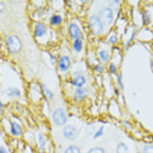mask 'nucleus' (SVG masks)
<instances>
[{
	"label": "nucleus",
	"instance_id": "f257e3e1",
	"mask_svg": "<svg viewBox=\"0 0 153 153\" xmlns=\"http://www.w3.org/2000/svg\"><path fill=\"white\" fill-rule=\"evenodd\" d=\"M7 47H8L9 53L19 54L22 50V42L17 36H8L7 37Z\"/></svg>",
	"mask_w": 153,
	"mask_h": 153
},
{
	"label": "nucleus",
	"instance_id": "f03ea898",
	"mask_svg": "<svg viewBox=\"0 0 153 153\" xmlns=\"http://www.w3.org/2000/svg\"><path fill=\"white\" fill-rule=\"evenodd\" d=\"M98 19L102 21L103 25H111L114 21V9L110 8V7H106V8H102L98 12Z\"/></svg>",
	"mask_w": 153,
	"mask_h": 153
},
{
	"label": "nucleus",
	"instance_id": "7ed1b4c3",
	"mask_svg": "<svg viewBox=\"0 0 153 153\" xmlns=\"http://www.w3.org/2000/svg\"><path fill=\"white\" fill-rule=\"evenodd\" d=\"M67 113H65V110L63 107H58V109H55L53 111V122L56 126H65V123H67Z\"/></svg>",
	"mask_w": 153,
	"mask_h": 153
},
{
	"label": "nucleus",
	"instance_id": "20e7f679",
	"mask_svg": "<svg viewBox=\"0 0 153 153\" xmlns=\"http://www.w3.org/2000/svg\"><path fill=\"white\" fill-rule=\"evenodd\" d=\"M89 25H90V29L93 30V33L100 36L105 32V25L102 24V21L98 19L97 15H92L89 17Z\"/></svg>",
	"mask_w": 153,
	"mask_h": 153
},
{
	"label": "nucleus",
	"instance_id": "39448f33",
	"mask_svg": "<svg viewBox=\"0 0 153 153\" xmlns=\"http://www.w3.org/2000/svg\"><path fill=\"white\" fill-rule=\"evenodd\" d=\"M79 136V130L76 128L75 126H72V124H65L64 128H63V137L65 140H75V139H77Z\"/></svg>",
	"mask_w": 153,
	"mask_h": 153
},
{
	"label": "nucleus",
	"instance_id": "423d86ee",
	"mask_svg": "<svg viewBox=\"0 0 153 153\" xmlns=\"http://www.w3.org/2000/svg\"><path fill=\"white\" fill-rule=\"evenodd\" d=\"M47 33H48V29L43 22H36V25H34V37H36L37 39L45 38L47 36Z\"/></svg>",
	"mask_w": 153,
	"mask_h": 153
},
{
	"label": "nucleus",
	"instance_id": "0eeeda50",
	"mask_svg": "<svg viewBox=\"0 0 153 153\" xmlns=\"http://www.w3.org/2000/svg\"><path fill=\"white\" fill-rule=\"evenodd\" d=\"M68 34L72 39H79V38H82V32L80 29V26L76 22H71L68 26Z\"/></svg>",
	"mask_w": 153,
	"mask_h": 153
},
{
	"label": "nucleus",
	"instance_id": "6e6552de",
	"mask_svg": "<svg viewBox=\"0 0 153 153\" xmlns=\"http://www.w3.org/2000/svg\"><path fill=\"white\" fill-rule=\"evenodd\" d=\"M71 68V59L68 55H63V56L59 58L58 60V69L60 72H67Z\"/></svg>",
	"mask_w": 153,
	"mask_h": 153
},
{
	"label": "nucleus",
	"instance_id": "1a4fd4ad",
	"mask_svg": "<svg viewBox=\"0 0 153 153\" xmlns=\"http://www.w3.org/2000/svg\"><path fill=\"white\" fill-rule=\"evenodd\" d=\"M71 84L76 86V88H84L86 84V77L84 75L79 74V71H77V72H75V76H74V79H72Z\"/></svg>",
	"mask_w": 153,
	"mask_h": 153
},
{
	"label": "nucleus",
	"instance_id": "9d476101",
	"mask_svg": "<svg viewBox=\"0 0 153 153\" xmlns=\"http://www.w3.org/2000/svg\"><path fill=\"white\" fill-rule=\"evenodd\" d=\"M88 94H89V90L86 88H76L75 93H74V100L80 102V101L85 100L86 97H88Z\"/></svg>",
	"mask_w": 153,
	"mask_h": 153
},
{
	"label": "nucleus",
	"instance_id": "9b49d317",
	"mask_svg": "<svg viewBox=\"0 0 153 153\" xmlns=\"http://www.w3.org/2000/svg\"><path fill=\"white\" fill-rule=\"evenodd\" d=\"M11 134L13 136L16 137H20L22 135V127L20 123H17V122H12L11 123Z\"/></svg>",
	"mask_w": 153,
	"mask_h": 153
},
{
	"label": "nucleus",
	"instance_id": "f8f14e48",
	"mask_svg": "<svg viewBox=\"0 0 153 153\" xmlns=\"http://www.w3.org/2000/svg\"><path fill=\"white\" fill-rule=\"evenodd\" d=\"M38 86H39V88H41V90H42V94L45 96V98H46V100L48 101V102L54 100V93L51 92V90L48 89L46 85L42 84V82H39V84H38Z\"/></svg>",
	"mask_w": 153,
	"mask_h": 153
},
{
	"label": "nucleus",
	"instance_id": "ddd939ff",
	"mask_svg": "<svg viewBox=\"0 0 153 153\" xmlns=\"http://www.w3.org/2000/svg\"><path fill=\"white\" fill-rule=\"evenodd\" d=\"M110 53L107 50H105V48H101V50L98 51V58H100V60H101V64H103V63H109V60H110Z\"/></svg>",
	"mask_w": 153,
	"mask_h": 153
},
{
	"label": "nucleus",
	"instance_id": "4468645a",
	"mask_svg": "<svg viewBox=\"0 0 153 153\" xmlns=\"http://www.w3.org/2000/svg\"><path fill=\"white\" fill-rule=\"evenodd\" d=\"M5 94L8 97H12V98H20V97H21V90L11 86V88L5 89Z\"/></svg>",
	"mask_w": 153,
	"mask_h": 153
},
{
	"label": "nucleus",
	"instance_id": "2eb2a0df",
	"mask_svg": "<svg viewBox=\"0 0 153 153\" xmlns=\"http://www.w3.org/2000/svg\"><path fill=\"white\" fill-rule=\"evenodd\" d=\"M82 47H84V42H82V38H79V39H75L74 43H72V48L76 54L81 53L82 51Z\"/></svg>",
	"mask_w": 153,
	"mask_h": 153
},
{
	"label": "nucleus",
	"instance_id": "dca6fc26",
	"mask_svg": "<svg viewBox=\"0 0 153 153\" xmlns=\"http://www.w3.org/2000/svg\"><path fill=\"white\" fill-rule=\"evenodd\" d=\"M63 22V17L60 15H53L50 19V25L51 26H59L60 24Z\"/></svg>",
	"mask_w": 153,
	"mask_h": 153
},
{
	"label": "nucleus",
	"instance_id": "f3484780",
	"mask_svg": "<svg viewBox=\"0 0 153 153\" xmlns=\"http://www.w3.org/2000/svg\"><path fill=\"white\" fill-rule=\"evenodd\" d=\"M38 148H39V152H43L46 149V137L43 134L38 135Z\"/></svg>",
	"mask_w": 153,
	"mask_h": 153
},
{
	"label": "nucleus",
	"instance_id": "a211bd4d",
	"mask_svg": "<svg viewBox=\"0 0 153 153\" xmlns=\"http://www.w3.org/2000/svg\"><path fill=\"white\" fill-rule=\"evenodd\" d=\"M141 19H143V25H148V24H151V12L149 11H144L141 13Z\"/></svg>",
	"mask_w": 153,
	"mask_h": 153
},
{
	"label": "nucleus",
	"instance_id": "6ab92c4d",
	"mask_svg": "<svg viewBox=\"0 0 153 153\" xmlns=\"http://www.w3.org/2000/svg\"><path fill=\"white\" fill-rule=\"evenodd\" d=\"M117 42H118L117 33H110L109 37H107V43L111 45V46H114V45H117Z\"/></svg>",
	"mask_w": 153,
	"mask_h": 153
},
{
	"label": "nucleus",
	"instance_id": "aec40b11",
	"mask_svg": "<svg viewBox=\"0 0 153 153\" xmlns=\"http://www.w3.org/2000/svg\"><path fill=\"white\" fill-rule=\"evenodd\" d=\"M117 153H128V147L124 143H119L117 145Z\"/></svg>",
	"mask_w": 153,
	"mask_h": 153
},
{
	"label": "nucleus",
	"instance_id": "412c9836",
	"mask_svg": "<svg viewBox=\"0 0 153 153\" xmlns=\"http://www.w3.org/2000/svg\"><path fill=\"white\" fill-rule=\"evenodd\" d=\"M64 153H81V151H80L77 145H69V147L65 148Z\"/></svg>",
	"mask_w": 153,
	"mask_h": 153
},
{
	"label": "nucleus",
	"instance_id": "4be33fe9",
	"mask_svg": "<svg viewBox=\"0 0 153 153\" xmlns=\"http://www.w3.org/2000/svg\"><path fill=\"white\" fill-rule=\"evenodd\" d=\"M109 72H110L111 75H117L118 74V65L114 63V62L109 63Z\"/></svg>",
	"mask_w": 153,
	"mask_h": 153
},
{
	"label": "nucleus",
	"instance_id": "5701e85b",
	"mask_svg": "<svg viewBox=\"0 0 153 153\" xmlns=\"http://www.w3.org/2000/svg\"><path fill=\"white\" fill-rule=\"evenodd\" d=\"M117 84H118V89H119V90H124V85H123V75H122V74L118 75Z\"/></svg>",
	"mask_w": 153,
	"mask_h": 153
},
{
	"label": "nucleus",
	"instance_id": "b1692460",
	"mask_svg": "<svg viewBox=\"0 0 153 153\" xmlns=\"http://www.w3.org/2000/svg\"><path fill=\"white\" fill-rule=\"evenodd\" d=\"M135 36H136V30H135V29H134V32H132V34H131V37H130V39H128V41H127V42H126V46H124V47H126V50H127V48H130V46H131V43H132V42H134V39H135Z\"/></svg>",
	"mask_w": 153,
	"mask_h": 153
},
{
	"label": "nucleus",
	"instance_id": "393cba45",
	"mask_svg": "<svg viewBox=\"0 0 153 153\" xmlns=\"http://www.w3.org/2000/svg\"><path fill=\"white\" fill-rule=\"evenodd\" d=\"M88 153H105V149L101 147H94V148H90Z\"/></svg>",
	"mask_w": 153,
	"mask_h": 153
},
{
	"label": "nucleus",
	"instance_id": "a878e982",
	"mask_svg": "<svg viewBox=\"0 0 153 153\" xmlns=\"http://www.w3.org/2000/svg\"><path fill=\"white\" fill-rule=\"evenodd\" d=\"M103 71H105V68H103L102 64H96V65H94V72H96V74L101 75Z\"/></svg>",
	"mask_w": 153,
	"mask_h": 153
},
{
	"label": "nucleus",
	"instance_id": "bb28decb",
	"mask_svg": "<svg viewBox=\"0 0 153 153\" xmlns=\"http://www.w3.org/2000/svg\"><path fill=\"white\" fill-rule=\"evenodd\" d=\"M102 135H103V128H102V127H100L98 130L96 131V134L93 135V139H100L101 136H102Z\"/></svg>",
	"mask_w": 153,
	"mask_h": 153
},
{
	"label": "nucleus",
	"instance_id": "cd10ccee",
	"mask_svg": "<svg viewBox=\"0 0 153 153\" xmlns=\"http://www.w3.org/2000/svg\"><path fill=\"white\" fill-rule=\"evenodd\" d=\"M143 153H153L152 152V145L151 144H147L143 147Z\"/></svg>",
	"mask_w": 153,
	"mask_h": 153
},
{
	"label": "nucleus",
	"instance_id": "c85d7f7f",
	"mask_svg": "<svg viewBox=\"0 0 153 153\" xmlns=\"http://www.w3.org/2000/svg\"><path fill=\"white\" fill-rule=\"evenodd\" d=\"M4 12H5V4L3 1H0V15L4 13Z\"/></svg>",
	"mask_w": 153,
	"mask_h": 153
},
{
	"label": "nucleus",
	"instance_id": "c756f323",
	"mask_svg": "<svg viewBox=\"0 0 153 153\" xmlns=\"http://www.w3.org/2000/svg\"><path fill=\"white\" fill-rule=\"evenodd\" d=\"M0 153H8V151H7L4 147H1V145H0Z\"/></svg>",
	"mask_w": 153,
	"mask_h": 153
},
{
	"label": "nucleus",
	"instance_id": "7c9ffc66",
	"mask_svg": "<svg viewBox=\"0 0 153 153\" xmlns=\"http://www.w3.org/2000/svg\"><path fill=\"white\" fill-rule=\"evenodd\" d=\"M110 5H120V1H110Z\"/></svg>",
	"mask_w": 153,
	"mask_h": 153
},
{
	"label": "nucleus",
	"instance_id": "2f4dec72",
	"mask_svg": "<svg viewBox=\"0 0 153 153\" xmlns=\"http://www.w3.org/2000/svg\"><path fill=\"white\" fill-rule=\"evenodd\" d=\"M93 130H94V126H93V124H89L88 131H89V132H93Z\"/></svg>",
	"mask_w": 153,
	"mask_h": 153
},
{
	"label": "nucleus",
	"instance_id": "473e14b6",
	"mask_svg": "<svg viewBox=\"0 0 153 153\" xmlns=\"http://www.w3.org/2000/svg\"><path fill=\"white\" fill-rule=\"evenodd\" d=\"M3 110H4V105H3V102L0 101V114L3 113Z\"/></svg>",
	"mask_w": 153,
	"mask_h": 153
}]
</instances>
